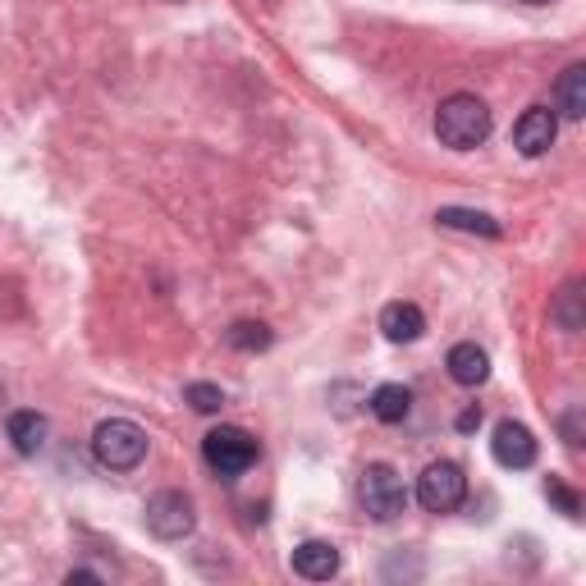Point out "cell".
Returning a JSON list of instances; mask_svg holds the SVG:
<instances>
[{"mask_svg": "<svg viewBox=\"0 0 586 586\" xmlns=\"http://www.w3.org/2000/svg\"><path fill=\"white\" fill-rule=\"evenodd\" d=\"M436 138L449 151H472L491 138V106L472 92H453L436 111Z\"/></svg>", "mask_w": 586, "mask_h": 586, "instance_id": "6da1fadb", "label": "cell"}, {"mask_svg": "<svg viewBox=\"0 0 586 586\" xmlns=\"http://www.w3.org/2000/svg\"><path fill=\"white\" fill-rule=\"evenodd\" d=\"M151 440H147V430L129 417H106L96 430H92V458L106 472H134L142 458H147Z\"/></svg>", "mask_w": 586, "mask_h": 586, "instance_id": "7a4b0ae2", "label": "cell"}, {"mask_svg": "<svg viewBox=\"0 0 586 586\" xmlns=\"http://www.w3.org/2000/svg\"><path fill=\"white\" fill-rule=\"evenodd\" d=\"M202 458H207V468L220 476H243L262 458V445H257V436H248L243 426H216L202 436Z\"/></svg>", "mask_w": 586, "mask_h": 586, "instance_id": "3957f363", "label": "cell"}, {"mask_svg": "<svg viewBox=\"0 0 586 586\" xmlns=\"http://www.w3.org/2000/svg\"><path fill=\"white\" fill-rule=\"evenodd\" d=\"M358 495H363V508L376 522H394L407 508V486H403V476L390 463H371L363 472V481H358Z\"/></svg>", "mask_w": 586, "mask_h": 586, "instance_id": "277c9868", "label": "cell"}, {"mask_svg": "<svg viewBox=\"0 0 586 586\" xmlns=\"http://www.w3.org/2000/svg\"><path fill=\"white\" fill-rule=\"evenodd\" d=\"M463 499H468V476H463L458 463H449V458L430 463L417 476V504L426 508V514H453Z\"/></svg>", "mask_w": 586, "mask_h": 586, "instance_id": "5b68a950", "label": "cell"}, {"mask_svg": "<svg viewBox=\"0 0 586 586\" xmlns=\"http://www.w3.org/2000/svg\"><path fill=\"white\" fill-rule=\"evenodd\" d=\"M147 531L151 537H161V541H184L193 537V527H197V514H193V499L184 491H157L147 499Z\"/></svg>", "mask_w": 586, "mask_h": 586, "instance_id": "8992f818", "label": "cell"}, {"mask_svg": "<svg viewBox=\"0 0 586 586\" xmlns=\"http://www.w3.org/2000/svg\"><path fill=\"white\" fill-rule=\"evenodd\" d=\"M554 138H559V115L550 106H531L514 124V147L522 151V157H545V151L554 147Z\"/></svg>", "mask_w": 586, "mask_h": 586, "instance_id": "52a82bcc", "label": "cell"}, {"mask_svg": "<svg viewBox=\"0 0 586 586\" xmlns=\"http://www.w3.org/2000/svg\"><path fill=\"white\" fill-rule=\"evenodd\" d=\"M491 453H495L499 468L522 472V468L537 463V436H531L522 422H499L495 426V440H491Z\"/></svg>", "mask_w": 586, "mask_h": 586, "instance_id": "ba28073f", "label": "cell"}, {"mask_svg": "<svg viewBox=\"0 0 586 586\" xmlns=\"http://www.w3.org/2000/svg\"><path fill=\"white\" fill-rule=\"evenodd\" d=\"M5 430H10V445H14V453H23V458H37V453L46 449L50 422H46L42 413H33V407H19V413H10Z\"/></svg>", "mask_w": 586, "mask_h": 586, "instance_id": "9c48e42d", "label": "cell"}, {"mask_svg": "<svg viewBox=\"0 0 586 586\" xmlns=\"http://www.w3.org/2000/svg\"><path fill=\"white\" fill-rule=\"evenodd\" d=\"M380 330H386L390 344H413L426 335V312L417 302H386V312H380Z\"/></svg>", "mask_w": 586, "mask_h": 586, "instance_id": "30bf717a", "label": "cell"}, {"mask_svg": "<svg viewBox=\"0 0 586 586\" xmlns=\"http://www.w3.org/2000/svg\"><path fill=\"white\" fill-rule=\"evenodd\" d=\"M294 573L308 577V582H330L340 573V550L330 541H302L294 550Z\"/></svg>", "mask_w": 586, "mask_h": 586, "instance_id": "8fae6325", "label": "cell"}, {"mask_svg": "<svg viewBox=\"0 0 586 586\" xmlns=\"http://www.w3.org/2000/svg\"><path fill=\"white\" fill-rule=\"evenodd\" d=\"M445 367H449V376L458 380V386H468V390L491 380V358H486V348H476V344H453Z\"/></svg>", "mask_w": 586, "mask_h": 586, "instance_id": "7c38bea8", "label": "cell"}, {"mask_svg": "<svg viewBox=\"0 0 586 586\" xmlns=\"http://www.w3.org/2000/svg\"><path fill=\"white\" fill-rule=\"evenodd\" d=\"M367 407H371L376 422L399 426L407 413H413V390H407V386H394V380H390V386H376V390H371Z\"/></svg>", "mask_w": 586, "mask_h": 586, "instance_id": "4fadbf2b", "label": "cell"}, {"mask_svg": "<svg viewBox=\"0 0 586 586\" xmlns=\"http://www.w3.org/2000/svg\"><path fill=\"white\" fill-rule=\"evenodd\" d=\"M436 225L458 229V234H481V239H499V234H504L495 216H486V211H468V207H440V211H436Z\"/></svg>", "mask_w": 586, "mask_h": 586, "instance_id": "5bb4252c", "label": "cell"}, {"mask_svg": "<svg viewBox=\"0 0 586 586\" xmlns=\"http://www.w3.org/2000/svg\"><path fill=\"white\" fill-rule=\"evenodd\" d=\"M554 101H559V115H568V119H582L586 115V65L582 60L559 73Z\"/></svg>", "mask_w": 586, "mask_h": 586, "instance_id": "9a60e30c", "label": "cell"}, {"mask_svg": "<svg viewBox=\"0 0 586 586\" xmlns=\"http://www.w3.org/2000/svg\"><path fill=\"white\" fill-rule=\"evenodd\" d=\"M225 340H229V348H239V353H262V348L275 344L271 325H262V321H239V325H229Z\"/></svg>", "mask_w": 586, "mask_h": 586, "instance_id": "2e32d148", "label": "cell"}, {"mask_svg": "<svg viewBox=\"0 0 586 586\" xmlns=\"http://www.w3.org/2000/svg\"><path fill=\"white\" fill-rule=\"evenodd\" d=\"M550 317H554V325H559V330H568V335H577V330H582V285H564V294L554 298Z\"/></svg>", "mask_w": 586, "mask_h": 586, "instance_id": "e0dca14e", "label": "cell"}, {"mask_svg": "<svg viewBox=\"0 0 586 586\" xmlns=\"http://www.w3.org/2000/svg\"><path fill=\"white\" fill-rule=\"evenodd\" d=\"M184 399L197 407V413H220V407H225V390L207 386V380H193V386L184 390Z\"/></svg>", "mask_w": 586, "mask_h": 586, "instance_id": "ac0fdd59", "label": "cell"}, {"mask_svg": "<svg viewBox=\"0 0 586 586\" xmlns=\"http://www.w3.org/2000/svg\"><path fill=\"white\" fill-rule=\"evenodd\" d=\"M545 495L559 504V514H564V518H582V499H577V491H568L559 476L545 481Z\"/></svg>", "mask_w": 586, "mask_h": 586, "instance_id": "d6986e66", "label": "cell"}, {"mask_svg": "<svg viewBox=\"0 0 586 586\" xmlns=\"http://www.w3.org/2000/svg\"><path fill=\"white\" fill-rule=\"evenodd\" d=\"M476 426H481V407H468V413L458 417V430H463V436H468V430H476Z\"/></svg>", "mask_w": 586, "mask_h": 586, "instance_id": "ffe728a7", "label": "cell"}, {"mask_svg": "<svg viewBox=\"0 0 586 586\" xmlns=\"http://www.w3.org/2000/svg\"><path fill=\"white\" fill-rule=\"evenodd\" d=\"M73 582H101V577L88 573V568H73V573H69V586H73Z\"/></svg>", "mask_w": 586, "mask_h": 586, "instance_id": "44dd1931", "label": "cell"}, {"mask_svg": "<svg viewBox=\"0 0 586 586\" xmlns=\"http://www.w3.org/2000/svg\"><path fill=\"white\" fill-rule=\"evenodd\" d=\"M518 5H550V0H518Z\"/></svg>", "mask_w": 586, "mask_h": 586, "instance_id": "7402d4cb", "label": "cell"}]
</instances>
